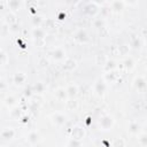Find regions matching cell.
I'll use <instances>...</instances> for the list:
<instances>
[{
  "label": "cell",
  "mask_w": 147,
  "mask_h": 147,
  "mask_svg": "<svg viewBox=\"0 0 147 147\" xmlns=\"http://www.w3.org/2000/svg\"><path fill=\"white\" fill-rule=\"evenodd\" d=\"M39 134L37 133V132H31L30 134H29V138H28V141L31 144V145H34V144H37L38 141H39Z\"/></svg>",
  "instance_id": "cell-3"
},
{
  "label": "cell",
  "mask_w": 147,
  "mask_h": 147,
  "mask_svg": "<svg viewBox=\"0 0 147 147\" xmlns=\"http://www.w3.org/2000/svg\"><path fill=\"white\" fill-rule=\"evenodd\" d=\"M139 140V144L142 145V146H147V133H142L140 134V137L138 138Z\"/></svg>",
  "instance_id": "cell-4"
},
{
  "label": "cell",
  "mask_w": 147,
  "mask_h": 147,
  "mask_svg": "<svg viewBox=\"0 0 147 147\" xmlns=\"http://www.w3.org/2000/svg\"><path fill=\"white\" fill-rule=\"evenodd\" d=\"M14 134H15V131L11 129V127H6L2 133H1V137H2V140H11L14 138Z\"/></svg>",
  "instance_id": "cell-1"
},
{
  "label": "cell",
  "mask_w": 147,
  "mask_h": 147,
  "mask_svg": "<svg viewBox=\"0 0 147 147\" xmlns=\"http://www.w3.org/2000/svg\"><path fill=\"white\" fill-rule=\"evenodd\" d=\"M68 146H79L82 145V142L79 141V139H76V138H71V140L67 144Z\"/></svg>",
  "instance_id": "cell-5"
},
{
  "label": "cell",
  "mask_w": 147,
  "mask_h": 147,
  "mask_svg": "<svg viewBox=\"0 0 147 147\" xmlns=\"http://www.w3.org/2000/svg\"><path fill=\"white\" fill-rule=\"evenodd\" d=\"M137 131V125H132L131 126V132H136Z\"/></svg>",
  "instance_id": "cell-7"
},
{
  "label": "cell",
  "mask_w": 147,
  "mask_h": 147,
  "mask_svg": "<svg viewBox=\"0 0 147 147\" xmlns=\"http://www.w3.org/2000/svg\"><path fill=\"white\" fill-rule=\"evenodd\" d=\"M111 125H113V121L109 117L103 118L100 123V127H102V130H109V129H111Z\"/></svg>",
  "instance_id": "cell-2"
},
{
  "label": "cell",
  "mask_w": 147,
  "mask_h": 147,
  "mask_svg": "<svg viewBox=\"0 0 147 147\" xmlns=\"http://www.w3.org/2000/svg\"><path fill=\"white\" fill-rule=\"evenodd\" d=\"M114 145H115V146H117V145H125V142H124V141H119V140H117Z\"/></svg>",
  "instance_id": "cell-6"
}]
</instances>
